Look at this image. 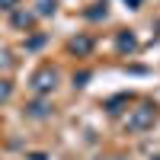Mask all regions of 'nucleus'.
I'll return each mask as SVG.
<instances>
[{
    "label": "nucleus",
    "instance_id": "obj_3",
    "mask_svg": "<svg viewBox=\"0 0 160 160\" xmlns=\"http://www.w3.org/2000/svg\"><path fill=\"white\" fill-rule=\"evenodd\" d=\"M10 96V83H3V87H0V99H7Z\"/></svg>",
    "mask_w": 160,
    "mask_h": 160
},
{
    "label": "nucleus",
    "instance_id": "obj_1",
    "mask_svg": "<svg viewBox=\"0 0 160 160\" xmlns=\"http://www.w3.org/2000/svg\"><path fill=\"white\" fill-rule=\"evenodd\" d=\"M151 122H154V112H151V109H141L135 118H131V128H148Z\"/></svg>",
    "mask_w": 160,
    "mask_h": 160
},
{
    "label": "nucleus",
    "instance_id": "obj_4",
    "mask_svg": "<svg viewBox=\"0 0 160 160\" xmlns=\"http://www.w3.org/2000/svg\"><path fill=\"white\" fill-rule=\"evenodd\" d=\"M0 3H3V10H10L13 3H16V0H0Z\"/></svg>",
    "mask_w": 160,
    "mask_h": 160
},
{
    "label": "nucleus",
    "instance_id": "obj_2",
    "mask_svg": "<svg viewBox=\"0 0 160 160\" xmlns=\"http://www.w3.org/2000/svg\"><path fill=\"white\" fill-rule=\"evenodd\" d=\"M51 83H55V74H48V71H45V74H38V77H35V87H38V90H48Z\"/></svg>",
    "mask_w": 160,
    "mask_h": 160
}]
</instances>
